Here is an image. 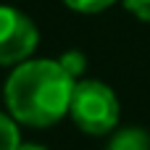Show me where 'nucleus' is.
I'll list each match as a JSON object with an SVG mask.
<instances>
[{
  "mask_svg": "<svg viewBox=\"0 0 150 150\" xmlns=\"http://www.w3.org/2000/svg\"><path fill=\"white\" fill-rule=\"evenodd\" d=\"M74 84L76 79L61 66V61H24L5 82L8 113L29 127H50L69 113Z\"/></svg>",
  "mask_w": 150,
  "mask_h": 150,
  "instance_id": "nucleus-1",
  "label": "nucleus"
},
{
  "mask_svg": "<svg viewBox=\"0 0 150 150\" xmlns=\"http://www.w3.org/2000/svg\"><path fill=\"white\" fill-rule=\"evenodd\" d=\"M69 113L82 132L108 134L119 124V100L108 84L98 79H82L74 84Z\"/></svg>",
  "mask_w": 150,
  "mask_h": 150,
  "instance_id": "nucleus-2",
  "label": "nucleus"
},
{
  "mask_svg": "<svg viewBox=\"0 0 150 150\" xmlns=\"http://www.w3.org/2000/svg\"><path fill=\"white\" fill-rule=\"evenodd\" d=\"M37 26L26 13L0 5V66L24 63L37 47Z\"/></svg>",
  "mask_w": 150,
  "mask_h": 150,
  "instance_id": "nucleus-3",
  "label": "nucleus"
},
{
  "mask_svg": "<svg viewBox=\"0 0 150 150\" xmlns=\"http://www.w3.org/2000/svg\"><path fill=\"white\" fill-rule=\"evenodd\" d=\"M108 150H150V137L142 129H124L113 134Z\"/></svg>",
  "mask_w": 150,
  "mask_h": 150,
  "instance_id": "nucleus-4",
  "label": "nucleus"
},
{
  "mask_svg": "<svg viewBox=\"0 0 150 150\" xmlns=\"http://www.w3.org/2000/svg\"><path fill=\"white\" fill-rule=\"evenodd\" d=\"M18 145H21V137L16 129V119L0 111V150H16Z\"/></svg>",
  "mask_w": 150,
  "mask_h": 150,
  "instance_id": "nucleus-5",
  "label": "nucleus"
},
{
  "mask_svg": "<svg viewBox=\"0 0 150 150\" xmlns=\"http://www.w3.org/2000/svg\"><path fill=\"white\" fill-rule=\"evenodd\" d=\"M71 11H79V13H100L105 8H111L116 0H63Z\"/></svg>",
  "mask_w": 150,
  "mask_h": 150,
  "instance_id": "nucleus-6",
  "label": "nucleus"
},
{
  "mask_svg": "<svg viewBox=\"0 0 150 150\" xmlns=\"http://www.w3.org/2000/svg\"><path fill=\"white\" fill-rule=\"evenodd\" d=\"M124 5H127L137 18H142V21L150 24V0H124Z\"/></svg>",
  "mask_w": 150,
  "mask_h": 150,
  "instance_id": "nucleus-7",
  "label": "nucleus"
},
{
  "mask_svg": "<svg viewBox=\"0 0 150 150\" xmlns=\"http://www.w3.org/2000/svg\"><path fill=\"white\" fill-rule=\"evenodd\" d=\"M82 63H84V58H82L79 53H69V55H63V58H61V66H63L74 79H76V74L82 71Z\"/></svg>",
  "mask_w": 150,
  "mask_h": 150,
  "instance_id": "nucleus-8",
  "label": "nucleus"
},
{
  "mask_svg": "<svg viewBox=\"0 0 150 150\" xmlns=\"http://www.w3.org/2000/svg\"><path fill=\"white\" fill-rule=\"evenodd\" d=\"M16 150H47V148H42V145H34V142H26V145L21 142V145H18Z\"/></svg>",
  "mask_w": 150,
  "mask_h": 150,
  "instance_id": "nucleus-9",
  "label": "nucleus"
}]
</instances>
